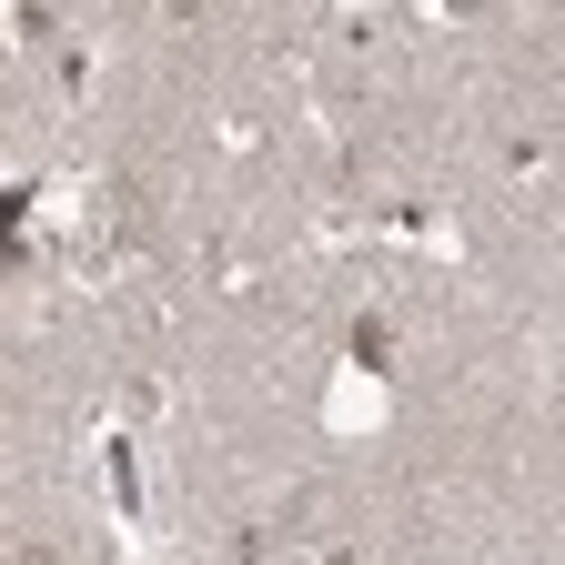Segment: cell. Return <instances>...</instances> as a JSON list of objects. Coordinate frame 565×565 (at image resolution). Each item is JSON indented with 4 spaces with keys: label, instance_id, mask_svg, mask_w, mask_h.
Wrapping results in <instances>:
<instances>
[{
    "label": "cell",
    "instance_id": "6da1fadb",
    "mask_svg": "<svg viewBox=\"0 0 565 565\" xmlns=\"http://www.w3.org/2000/svg\"><path fill=\"white\" fill-rule=\"evenodd\" d=\"M21 565H61V555H51V545H21Z\"/></svg>",
    "mask_w": 565,
    "mask_h": 565
}]
</instances>
